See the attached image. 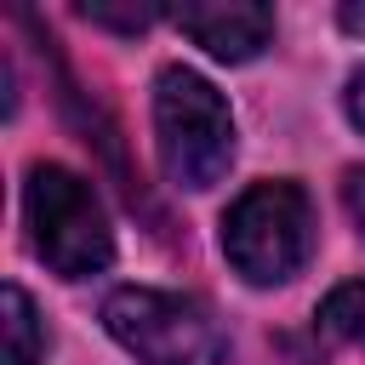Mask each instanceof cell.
<instances>
[{
    "mask_svg": "<svg viewBox=\"0 0 365 365\" xmlns=\"http://www.w3.org/2000/svg\"><path fill=\"white\" fill-rule=\"evenodd\" d=\"M348 120H354V125L365 131V68H359V74L348 80Z\"/></svg>",
    "mask_w": 365,
    "mask_h": 365,
    "instance_id": "10",
    "label": "cell"
},
{
    "mask_svg": "<svg viewBox=\"0 0 365 365\" xmlns=\"http://www.w3.org/2000/svg\"><path fill=\"white\" fill-rule=\"evenodd\" d=\"M154 143L177 188H211L234 160V114L222 91L194 68H160L154 80Z\"/></svg>",
    "mask_w": 365,
    "mask_h": 365,
    "instance_id": "1",
    "label": "cell"
},
{
    "mask_svg": "<svg viewBox=\"0 0 365 365\" xmlns=\"http://www.w3.org/2000/svg\"><path fill=\"white\" fill-rule=\"evenodd\" d=\"M103 325L137 365H217L222 359V331L211 308L182 291L125 285L103 302Z\"/></svg>",
    "mask_w": 365,
    "mask_h": 365,
    "instance_id": "4",
    "label": "cell"
},
{
    "mask_svg": "<svg viewBox=\"0 0 365 365\" xmlns=\"http://www.w3.org/2000/svg\"><path fill=\"white\" fill-rule=\"evenodd\" d=\"M171 17L217 63H251L274 40V11L262 0H182Z\"/></svg>",
    "mask_w": 365,
    "mask_h": 365,
    "instance_id": "5",
    "label": "cell"
},
{
    "mask_svg": "<svg viewBox=\"0 0 365 365\" xmlns=\"http://www.w3.org/2000/svg\"><path fill=\"white\" fill-rule=\"evenodd\" d=\"M342 29L348 34H365V6H342Z\"/></svg>",
    "mask_w": 365,
    "mask_h": 365,
    "instance_id": "11",
    "label": "cell"
},
{
    "mask_svg": "<svg viewBox=\"0 0 365 365\" xmlns=\"http://www.w3.org/2000/svg\"><path fill=\"white\" fill-rule=\"evenodd\" d=\"M0 325H6V365H40V314L23 285L0 291Z\"/></svg>",
    "mask_w": 365,
    "mask_h": 365,
    "instance_id": "6",
    "label": "cell"
},
{
    "mask_svg": "<svg viewBox=\"0 0 365 365\" xmlns=\"http://www.w3.org/2000/svg\"><path fill=\"white\" fill-rule=\"evenodd\" d=\"M319 325H325L331 336L365 342V279H348V285H336V291L319 302Z\"/></svg>",
    "mask_w": 365,
    "mask_h": 365,
    "instance_id": "7",
    "label": "cell"
},
{
    "mask_svg": "<svg viewBox=\"0 0 365 365\" xmlns=\"http://www.w3.org/2000/svg\"><path fill=\"white\" fill-rule=\"evenodd\" d=\"M80 17H91V23H103V29L137 34V29H148V23L160 17V6H154V0H125V6H114V0H86Z\"/></svg>",
    "mask_w": 365,
    "mask_h": 365,
    "instance_id": "8",
    "label": "cell"
},
{
    "mask_svg": "<svg viewBox=\"0 0 365 365\" xmlns=\"http://www.w3.org/2000/svg\"><path fill=\"white\" fill-rule=\"evenodd\" d=\"M222 251L240 279L285 285L314 251V211L297 182H251L222 217Z\"/></svg>",
    "mask_w": 365,
    "mask_h": 365,
    "instance_id": "3",
    "label": "cell"
},
{
    "mask_svg": "<svg viewBox=\"0 0 365 365\" xmlns=\"http://www.w3.org/2000/svg\"><path fill=\"white\" fill-rule=\"evenodd\" d=\"M23 217H29L34 257H40L57 279H86V274L108 268L114 234H108L103 200H97L91 182L74 177L68 165H34V171H29Z\"/></svg>",
    "mask_w": 365,
    "mask_h": 365,
    "instance_id": "2",
    "label": "cell"
},
{
    "mask_svg": "<svg viewBox=\"0 0 365 365\" xmlns=\"http://www.w3.org/2000/svg\"><path fill=\"white\" fill-rule=\"evenodd\" d=\"M342 205H348V217H354V228L365 234V165H354V171L342 177Z\"/></svg>",
    "mask_w": 365,
    "mask_h": 365,
    "instance_id": "9",
    "label": "cell"
}]
</instances>
